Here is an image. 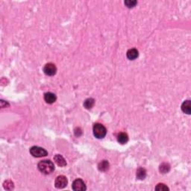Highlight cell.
<instances>
[{"label": "cell", "mask_w": 191, "mask_h": 191, "mask_svg": "<svg viewBox=\"0 0 191 191\" xmlns=\"http://www.w3.org/2000/svg\"><path fill=\"white\" fill-rule=\"evenodd\" d=\"M117 141L119 143L125 144L129 141V136H128V135L126 133H123L122 132V133H120L118 135Z\"/></svg>", "instance_id": "11"}, {"label": "cell", "mask_w": 191, "mask_h": 191, "mask_svg": "<svg viewBox=\"0 0 191 191\" xmlns=\"http://www.w3.org/2000/svg\"><path fill=\"white\" fill-rule=\"evenodd\" d=\"M95 103V100L92 98H89L87 99V100L84 101V106L85 108L87 109H90L93 107Z\"/></svg>", "instance_id": "14"}, {"label": "cell", "mask_w": 191, "mask_h": 191, "mask_svg": "<svg viewBox=\"0 0 191 191\" xmlns=\"http://www.w3.org/2000/svg\"><path fill=\"white\" fill-rule=\"evenodd\" d=\"M72 190L75 191H84L87 189L85 183L81 179H75L72 183Z\"/></svg>", "instance_id": "4"}, {"label": "cell", "mask_w": 191, "mask_h": 191, "mask_svg": "<svg viewBox=\"0 0 191 191\" xmlns=\"http://www.w3.org/2000/svg\"><path fill=\"white\" fill-rule=\"evenodd\" d=\"M98 168L100 171L105 172L109 168V163L108 161H102L99 164Z\"/></svg>", "instance_id": "12"}, {"label": "cell", "mask_w": 191, "mask_h": 191, "mask_svg": "<svg viewBox=\"0 0 191 191\" xmlns=\"http://www.w3.org/2000/svg\"><path fill=\"white\" fill-rule=\"evenodd\" d=\"M31 154L34 157H41L48 155V152L46 149L39 146H32L29 150Z\"/></svg>", "instance_id": "3"}, {"label": "cell", "mask_w": 191, "mask_h": 191, "mask_svg": "<svg viewBox=\"0 0 191 191\" xmlns=\"http://www.w3.org/2000/svg\"><path fill=\"white\" fill-rule=\"evenodd\" d=\"M67 179L64 176H60L55 179V186L58 189H63L67 185Z\"/></svg>", "instance_id": "5"}, {"label": "cell", "mask_w": 191, "mask_h": 191, "mask_svg": "<svg viewBox=\"0 0 191 191\" xmlns=\"http://www.w3.org/2000/svg\"><path fill=\"white\" fill-rule=\"evenodd\" d=\"M93 135L98 139H102L105 137L107 134V130H106L105 127L100 123H96L93 125Z\"/></svg>", "instance_id": "2"}, {"label": "cell", "mask_w": 191, "mask_h": 191, "mask_svg": "<svg viewBox=\"0 0 191 191\" xmlns=\"http://www.w3.org/2000/svg\"><path fill=\"white\" fill-rule=\"evenodd\" d=\"M181 110L184 113L187 114H190L191 113V102L190 100H186L181 105Z\"/></svg>", "instance_id": "9"}, {"label": "cell", "mask_w": 191, "mask_h": 191, "mask_svg": "<svg viewBox=\"0 0 191 191\" xmlns=\"http://www.w3.org/2000/svg\"><path fill=\"white\" fill-rule=\"evenodd\" d=\"M170 164H167V163H164V164H161L160 167H159V170L161 173H167V172L170 171Z\"/></svg>", "instance_id": "15"}, {"label": "cell", "mask_w": 191, "mask_h": 191, "mask_svg": "<svg viewBox=\"0 0 191 191\" xmlns=\"http://www.w3.org/2000/svg\"><path fill=\"white\" fill-rule=\"evenodd\" d=\"M155 190L167 191V190H169V188L168 187L166 186L164 184H158L155 187Z\"/></svg>", "instance_id": "17"}, {"label": "cell", "mask_w": 191, "mask_h": 191, "mask_svg": "<svg viewBox=\"0 0 191 191\" xmlns=\"http://www.w3.org/2000/svg\"><path fill=\"white\" fill-rule=\"evenodd\" d=\"M126 55L127 58H129V60H135L138 57L139 52L136 49H131L127 52Z\"/></svg>", "instance_id": "10"}, {"label": "cell", "mask_w": 191, "mask_h": 191, "mask_svg": "<svg viewBox=\"0 0 191 191\" xmlns=\"http://www.w3.org/2000/svg\"><path fill=\"white\" fill-rule=\"evenodd\" d=\"M37 168L43 174H50L55 170V165L50 160H43L37 164Z\"/></svg>", "instance_id": "1"}, {"label": "cell", "mask_w": 191, "mask_h": 191, "mask_svg": "<svg viewBox=\"0 0 191 191\" xmlns=\"http://www.w3.org/2000/svg\"><path fill=\"white\" fill-rule=\"evenodd\" d=\"M146 176V171L145 169L141 167L137 170V178L138 179L143 180V179H145Z\"/></svg>", "instance_id": "13"}, {"label": "cell", "mask_w": 191, "mask_h": 191, "mask_svg": "<svg viewBox=\"0 0 191 191\" xmlns=\"http://www.w3.org/2000/svg\"><path fill=\"white\" fill-rule=\"evenodd\" d=\"M43 72L46 75H49V76H52V75H55L57 72V68L55 65L52 63H49L45 65L44 68H43Z\"/></svg>", "instance_id": "6"}, {"label": "cell", "mask_w": 191, "mask_h": 191, "mask_svg": "<svg viewBox=\"0 0 191 191\" xmlns=\"http://www.w3.org/2000/svg\"><path fill=\"white\" fill-rule=\"evenodd\" d=\"M56 96L51 92H48L44 94V100L48 104H52L56 101Z\"/></svg>", "instance_id": "7"}, {"label": "cell", "mask_w": 191, "mask_h": 191, "mask_svg": "<svg viewBox=\"0 0 191 191\" xmlns=\"http://www.w3.org/2000/svg\"><path fill=\"white\" fill-rule=\"evenodd\" d=\"M124 3L126 5L127 8H134L138 2H137V1H135V0H127V1H125Z\"/></svg>", "instance_id": "18"}, {"label": "cell", "mask_w": 191, "mask_h": 191, "mask_svg": "<svg viewBox=\"0 0 191 191\" xmlns=\"http://www.w3.org/2000/svg\"><path fill=\"white\" fill-rule=\"evenodd\" d=\"M4 187L6 190H12L14 188V183L11 180H7L4 182Z\"/></svg>", "instance_id": "16"}, {"label": "cell", "mask_w": 191, "mask_h": 191, "mask_svg": "<svg viewBox=\"0 0 191 191\" xmlns=\"http://www.w3.org/2000/svg\"><path fill=\"white\" fill-rule=\"evenodd\" d=\"M54 161L59 167H65L67 165L65 159L61 154H55V157H54Z\"/></svg>", "instance_id": "8"}]
</instances>
